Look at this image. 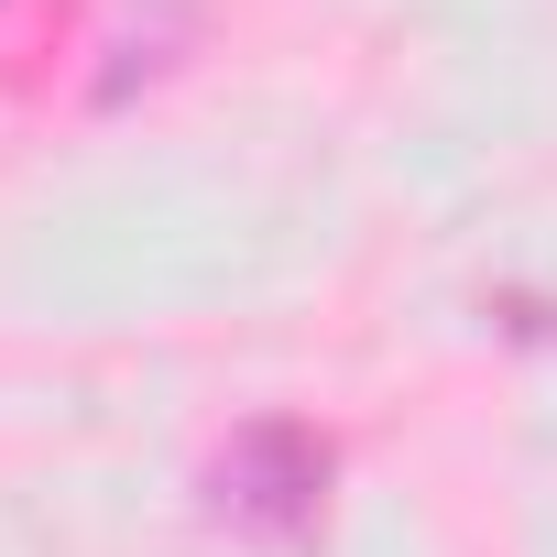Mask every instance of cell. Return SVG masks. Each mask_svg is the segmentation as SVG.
<instances>
[{
  "label": "cell",
  "instance_id": "6da1fadb",
  "mask_svg": "<svg viewBox=\"0 0 557 557\" xmlns=\"http://www.w3.org/2000/svg\"><path fill=\"white\" fill-rule=\"evenodd\" d=\"M318 492H329V448H318L307 426H285V416L240 426L230 459H219V503H230L240 524H262V535H296V524L318 513Z\"/></svg>",
  "mask_w": 557,
  "mask_h": 557
}]
</instances>
